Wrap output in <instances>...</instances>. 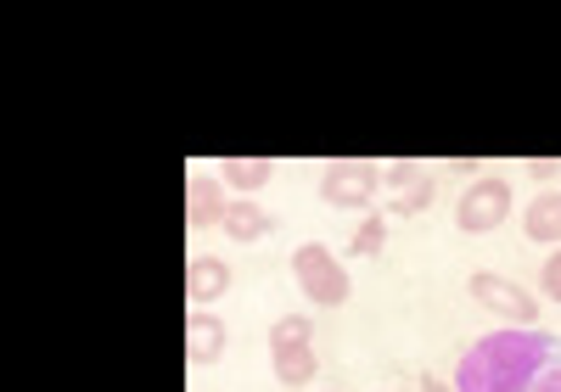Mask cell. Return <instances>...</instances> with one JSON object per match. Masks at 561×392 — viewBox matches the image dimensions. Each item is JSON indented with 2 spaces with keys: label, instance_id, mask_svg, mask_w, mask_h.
<instances>
[{
  "label": "cell",
  "instance_id": "17",
  "mask_svg": "<svg viewBox=\"0 0 561 392\" xmlns=\"http://www.w3.org/2000/svg\"><path fill=\"white\" fill-rule=\"evenodd\" d=\"M421 392H455L449 381H438V376H427V381H421Z\"/></svg>",
  "mask_w": 561,
  "mask_h": 392
},
{
  "label": "cell",
  "instance_id": "11",
  "mask_svg": "<svg viewBox=\"0 0 561 392\" xmlns=\"http://www.w3.org/2000/svg\"><path fill=\"white\" fill-rule=\"evenodd\" d=\"M523 230H528V241H539V247H561V191L534 196L528 214H523Z\"/></svg>",
  "mask_w": 561,
  "mask_h": 392
},
{
  "label": "cell",
  "instance_id": "3",
  "mask_svg": "<svg viewBox=\"0 0 561 392\" xmlns=\"http://www.w3.org/2000/svg\"><path fill=\"white\" fill-rule=\"evenodd\" d=\"M314 325L304 314H287L270 325V370L280 387H309L314 381Z\"/></svg>",
  "mask_w": 561,
  "mask_h": 392
},
{
  "label": "cell",
  "instance_id": "16",
  "mask_svg": "<svg viewBox=\"0 0 561 392\" xmlns=\"http://www.w3.org/2000/svg\"><path fill=\"white\" fill-rule=\"evenodd\" d=\"M528 174H534V180H550V174H561V163H550V158H534V163H528Z\"/></svg>",
  "mask_w": 561,
  "mask_h": 392
},
{
  "label": "cell",
  "instance_id": "7",
  "mask_svg": "<svg viewBox=\"0 0 561 392\" xmlns=\"http://www.w3.org/2000/svg\"><path fill=\"white\" fill-rule=\"evenodd\" d=\"M382 185L393 191V196H388V208H393L399 219L427 214V208H433V180H427V163H388V169H382Z\"/></svg>",
  "mask_w": 561,
  "mask_h": 392
},
{
  "label": "cell",
  "instance_id": "15",
  "mask_svg": "<svg viewBox=\"0 0 561 392\" xmlns=\"http://www.w3.org/2000/svg\"><path fill=\"white\" fill-rule=\"evenodd\" d=\"M539 291L550 303H561V247L550 253V264H539Z\"/></svg>",
  "mask_w": 561,
  "mask_h": 392
},
{
  "label": "cell",
  "instance_id": "9",
  "mask_svg": "<svg viewBox=\"0 0 561 392\" xmlns=\"http://www.w3.org/2000/svg\"><path fill=\"white\" fill-rule=\"evenodd\" d=\"M225 286H230V264H225V258L197 253L192 264H185V298H192V309H208Z\"/></svg>",
  "mask_w": 561,
  "mask_h": 392
},
{
  "label": "cell",
  "instance_id": "2",
  "mask_svg": "<svg viewBox=\"0 0 561 392\" xmlns=\"http://www.w3.org/2000/svg\"><path fill=\"white\" fill-rule=\"evenodd\" d=\"M293 280H298V291L314 309H337V303H348V291H354V280L337 264V253L320 247V241H304V247L293 253Z\"/></svg>",
  "mask_w": 561,
  "mask_h": 392
},
{
  "label": "cell",
  "instance_id": "8",
  "mask_svg": "<svg viewBox=\"0 0 561 392\" xmlns=\"http://www.w3.org/2000/svg\"><path fill=\"white\" fill-rule=\"evenodd\" d=\"M225 191H219V180L214 174H203V169H192V185H185V224H225Z\"/></svg>",
  "mask_w": 561,
  "mask_h": 392
},
{
  "label": "cell",
  "instance_id": "13",
  "mask_svg": "<svg viewBox=\"0 0 561 392\" xmlns=\"http://www.w3.org/2000/svg\"><path fill=\"white\" fill-rule=\"evenodd\" d=\"M219 174H225L230 185H237V191H248V196H253V191L275 174V163H270V158H225V163H219Z\"/></svg>",
  "mask_w": 561,
  "mask_h": 392
},
{
  "label": "cell",
  "instance_id": "1",
  "mask_svg": "<svg viewBox=\"0 0 561 392\" xmlns=\"http://www.w3.org/2000/svg\"><path fill=\"white\" fill-rule=\"evenodd\" d=\"M455 392H561V336L539 325L478 336L455 365Z\"/></svg>",
  "mask_w": 561,
  "mask_h": 392
},
{
  "label": "cell",
  "instance_id": "5",
  "mask_svg": "<svg viewBox=\"0 0 561 392\" xmlns=\"http://www.w3.org/2000/svg\"><path fill=\"white\" fill-rule=\"evenodd\" d=\"M377 185H382V169L365 163V158H337V163L320 169V196L332 208H365L370 196H377Z\"/></svg>",
  "mask_w": 561,
  "mask_h": 392
},
{
  "label": "cell",
  "instance_id": "14",
  "mask_svg": "<svg viewBox=\"0 0 561 392\" xmlns=\"http://www.w3.org/2000/svg\"><path fill=\"white\" fill-rule=\"evenodd\" d=\"M382 247H388V219L370 214V219L354 230V241H348V258H377Z\"/></svg>",
  "mask_w": 561,
  "mask_h": 392
},
{
  "label": "cell",
  "instance_id": "10",
  "mask_svg": "<svg viewBox=\"0 0 561 392\" xmlns=\"http://www.w3.org/2000/svg\"><path fill=\"white\" fill-rule=\"evenodd\" d=\"M219 354H225V325L208 309H192V320H185V359H192V365H214Z\"/></svg>",
  "mask_w": 561,
  "mask_h": 392
},
{
  "label": "cell",
  "instance_id": "12",
  "mask_svg": "<svg viewBox=\"0 0 561 392\" xmlns=\"http://www.w3.org/2000/svg\"><path fill=\"white\" fill-rule=\"evenodd\" d=\"M230 241H242V247H248V241H264L270 230H275V219L259 208V203H248V196H242V203H230L225 208V224H219Z\"/></svg>",
  "mask_w": 561,
  "mask_h": 392
},
{
  "label": "cell",
  "instance_id": "4",
  "mask_svg": "<svg viewBox=\"0 0 561 392\" xmlns=\"http://www.w3.org/2000/svg\"><path fill=\"white\" fill-rule=\"evenodd\" d=\"M505 219H511V180L489 174V180L466 185L460 208H455V224H460L466 235H489V230H500Z\"/></svg>",
  "mask_w": 561,
  "mask_h": 392
},
{
  "label": "cell",
  "instance_id": "6",
  "mask_svg": "<svg viewBox=\"0 0 561 392\" xmlns=\"http://www.w3.org/2000/svg\"><path fill=\"white\" fill-rule=\"evenodd\" d=\"M472 298H478L489 314L511 320V325H539V303L528 298V291H523L517 280H500V275H472Z\"/></svg>",
  "mask_w": 561,
  "mask_h": 392
}]
</instances>
